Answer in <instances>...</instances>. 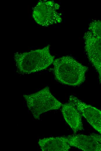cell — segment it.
<instances>
[{"label":"cell","instance_id":"6","mask_svg":"<svg viewBox=\"0 0 101 151\" xmlns=\"http://www.w3.org/2000/svg\"><path fill=\"white\" fill-rule=\"evenodd\" d=\"M69 102L74 105L90 125L101 135V111L73 95L69 96Z\"/></svg>","mask_w":101,"mask_h":151},{"label":"cell","instance_id":"3","mask_svg":"<svg viewBox=\"0 0 101 151\" xmlns=\"http://www.w3.org/2000/svg\"><path fill=\"white\" fill-rule=\"evenodd\" d=\"M23 97L27 107L36 119L39 120L42 114L58 109L63 105L52 94L48 86L35 93L24 95Z\"/></svg>","mask_w":101,"mask_h":151},{"label":"cell","instance_id":"7","mask_svg":"<svg viewBox=\"0 0 101 151\" xmlns=\"http://www.w3.org/2000/svg\"><path fill=\"white\" fill-rule=\"evenodd\" d=\"M66 137L71 146L84 151H101V143L95 139L91 134H74Z\"/></svg>","mask_w":101,"mask_h":151},{"label":"cell","instance_id":"11","mask_svg":"<svg viewBox=\"0 0 101 151\" xmlns=\"http://www.w3.org/2000/svg\"><path fill=\"white\" fill-rule=\"evenodd\" d=\"M95 139L101 143V135L96 133H92L91 134Z\"/></svg>","mask_w":101,"mask_h":151},{"label":"cell","instance_id":"9","mask_svg":"<svg viewBox=\"0 0 101 151\" xmlns=\"http://www.w3.org/2000/svg\"><path fill=\"white\" fill-rule=\"evenodd\" d=\"M38 143L43 151H68L71 146L66 136L44 138L39 139Z\"/></svg>","mask_w":101,"mask_h":151},{"label":"cell","instance_id":"1","mask_svg":"<svg viewBox=\"0 0 101 151\" xmlns=\"http://www.w3.org/2000/svg\"><path fill=\"white\" fill-rule=\"evenodd\" d=\"M56 79L62 84L77 86L83 82L88 68L73 57L63 56L55 60L53 63Z\"/></svg>","mask_w":101,"mask_h":151},{"label":"cell","instance_id":"10","mask_svg":"<svg viewBox=\"0 0 101 151\" xmlns=\"http://www.w3.org/2000/svg\"><path fill=\"white\" fill-rule=\"evenodd\" d=\"M89 29L94 36L101 39V21H92L89 25Z\"/></svg>","mask_w":101,"mask_h":151},{"label":"cell","instance_id":"8","mask_svg":"<svg viewBox=\"0 0 101 151\" xmlns=\"http://www.w3.org/2000/svg\"><path fill=\"white\" fill-rule=\"evenodd\" d=\"M62 112L66 121L74 133L83 129L81 113L71 103L63 104Z\"/></svg>","mask_w":101,"mask_h":151},{"label":"cell","instance_id":"2","mask_svg":"<svg viewBox=\"0 0 101 151\" xmlns=\"http://www.w3.org/2000/svg\"><path fill=\"white\" fill-rule=\"evenodd\" d=\"M50 45L22 53H16L14 59L19 71L29 74L46 69L53 63L55 57L50 53Z\"/></svg>","mask_w":101,"mask_h":151},{"label":"cell","instance_id":"4","mask_svg":"<svg viewBox=\"0 0 101 151\" xmlns=\"http://www.w3.org/2000/svg\"><path fill=\"white\" fill-rule=\"evenodd\" d=\"M59 5L53 1L41 0L34 7L33 17L38 24L44 26L61 23L62 19L57 10Z\"/></svg>","mask_w":101,"mask_h":151},{"label":"cell","instance_id":"5","mask_svg":"<svg viewBox=\"0 0 101 151\" xmlns=\"http://www.w3.org/2000/svg\"><path fill=\"white\" fill-rule=\"evenodd\" d=\"M85 50L88 57L97 71L99 82L101 83V39L90 31L84 34Z\"/></svg>","mask_w":101,"mask_h":151}]
</instances>
